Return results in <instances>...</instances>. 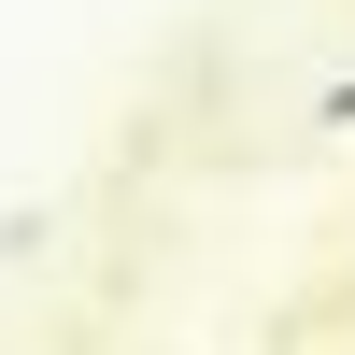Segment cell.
<instances>
[{"label":"cell","instance_id":"6da1fadb","mask_svg":"<svg viewBox=\"0 0 355 355\" xmlns=\"http://www.w3.org/2000/svg\"><path fill=\"white\" fill-rule=\"evenodd\" d=\"M327 128H355V85H327Z\"/></svg>","mask_w":355,"mask_h":355}]
</instances>
